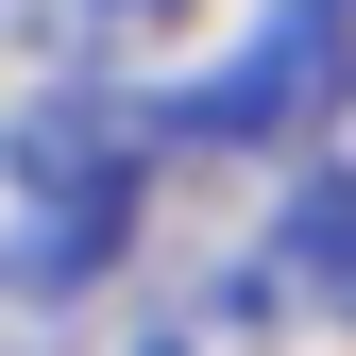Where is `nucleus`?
<instances>
[{"mask_svg":"<svg viewBox=\"0 0 356 356\" xmlns=\"http://www.w3.org/2000/svg\"><path fill=\"white\" fill-rule=\"evenodd\" d=\"M153 136L170 119L102 102V85H51V102L17 119V153H0V289L17 305H68V289L119 272L136 187H153Z\"/></svg>","mask_w":356,"mask_h":356,"instance_id":"nucleus-1","label":"nucleus"},{"mask_svg":"<svg viewBox=\"0 0 356 356\" xmlns=\"http://www.w3.org/2000/svg\"><path fill=\"white\" fill-rule=\"evenodd\" d=\"M339 85H356L339 0H272V17H254L187 102H170V136H187V153H305V136L339 119Z\"/></svg>","mask_w":356,"mask_h":356,"instance_id":"nucleus-2","label":"nucleus"},{"mask_svg":"<svg viewBox=\"0 0 356 356\" xmlns=\"http://www.w3.org/2000/svg\"><path fill=\"white\" fill-rule=\"evenodd\" d=\"M119 17H170V0H119Z\"/></svg>","mask_w":356,"mask_h":356,"instance_id":"nucleus-4","label":"nucleus"},{"mask_svg":"<svg viewBox=\"0 0 356 356\" xmlns=\"http://www.w3.org/2000/svg\"><path fill=\"white\" fill-rule=\"evenodd\" d=\"M272 289H305L323 323H356V187H305L289 238H272Z\"/></svg>","mask_w":356,"mask_h":356,"instance_id":"nucleus-3","label":"nucleus"}]
</instances>
